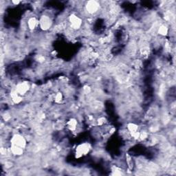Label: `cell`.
<instances>
[{
  "label": "cell",
  "instance_id": "cell-11",
  "mask_svg": "<svg viewBox=\"0 0 176 176\" xmlns=\"http://www.w3.org/2000/svg\"><path fill=\"white\" fill-rule=\"evenodd\" d=\"M23 149H24L17 147V146H11V153L12 155H15V156H21L23 154Z\"/></svg>",
  "mask_w": 176,
  "mask_h": 176
},
{
  "label": "cell",
  "instance_id": "cell-15",
  "mask_svg": "<svg viewBox=\"0 0 176 176\" xmlns=\"http://www.w3.org/2000/svg\"><path fill=\"white\" fill-rule=\"evenodd\" d=\"M11 3L14 6H18L19 4H21V2H20V1H12Z\"/></svg>",
  "mask_w": 176,
  "mask_h": 176
},
{
  "label": "cell",
  "instance_id": "cell-7",
  "mask_svg": "<svg viewBox=\"0 0 176 176\" xmlns=\"http://www.w3.org/2000/svg\"><path fill=\"white\" fill-rule=\"evenodd\" d=\"M37 26H39V19L35 17H30L27 22V27L30 30H35Z\"/></svg>",
  "mask_w": 176,
  "mask_h": 176
},
{
  "label": "cell",
  "instance_id": "cell-14",
  "mask_svg": "<svg viewBox=\"0 0 176 176\" xmlns=\"http://www.w3.org/2000/svg\"><path fill=\"white\" fill-rule=\"evenodd\" d=\"M106 122H107V120L105 117H100L99 119L97 120L98 125H100V126H103V125L106 123Z\"/></svg>",
  "mask_w": 176,
  "mask_h": 176
},
{
  "label": "cell",
  "instance_id": "cell-8",
  "mask_svg": "<svg viewBox=\"0 0 176 176\" xmlns=\"http://www.w3.org/2000/svg\"><path fill=\"white\" fill-rule=\"evenodd\" d=\"M10 96H11V99L12 102L15 104H19L23 100L22 96H21L20 94L17 92L15 90L12 91Z\"/></svg>",
  "mask_w": 176,
  "mask_h": 176
},
{
  "label": "cell",
  "instance_id": "cell-13",
  "mask_svg": "<svg viewBox=\"0 0 176 176\" xmlns=\"http://www.w3.org/2000/svg\"><path fill=\"white\" fill-rule=\"evenodd\" d=\"M63 94L61 92H56V94H55V96H54V99H55V103H61V101L63 100Z\"/></svg>",
  "mask_w": 176,
  "mask_h": 176
},
{
  "label": "cell",
  "instance_id": "cell-4",
  "mask_svg": "<svg viewBox=\"0 0 176 176\" xmlns=\"http://www.w3.org/2000/svg\"><path fill=\"white\" fill-rule=\"evenodd\" d=\"M90 144L87 143L78 145L76 149V158H79L87 155L90 152Z\"/></svg>",
  "mask_w": 176,
  "mask_h": 176
},
{
  "label": "cell",
  "instance_id": "cell-10",
  "mask_svg": "<svg viewBox=\"0 0 176 176\" xmlns=\"http://www.w3.org/2000/svg\"><path fill=\"white\" fill-rule=\"evenodd\" d=\"M138 129H139V127L138 125H136V123H128L127 125V130L129 132V134L131 136V134L136 133V132L139 131H138Z\"/></svg>",
  "mask_w": 176,
  "mask_h": 176
},
{
  "label": "cell",
  "instance_id": "cell-5",
  "mask_svg": "<svg viewBox=\"0 0 176 176\" xmlns=\"http://www.w3.org/2000/svg\"><path fill=\"white\" fill-rule=\"evenodd\" d=\"M100 4L96 1L87 2L86 4V11L88 14H96L100 10Z\"/></svg>",
  "mask_w": 176,
  "mask_h": 176
},
{
  "label": "cell",
  "instance_id": "cell-1",
  "mask_svg": "<svg viewBox=\"0 0 176 176\" xmlns=\"http://www.w3.org/2000/svg\"><path fill=\"white\" fill-rule=\"evenodd\" d=\"M11 144L12 146H17L24 149L26 147L27 142L24 136H23L21 134H16L13 135L11 138Z\"/></svg>",
  "mask_w": 176,
  "mask_h": 176
},
{
  "label": "cell",
  "instance_id": "cell-2",
  "mask_svg": "<svg viewBox=\"0 0 176 176\" xmlns=\"http://www.w3.org/2000/svg\"><path fill=\"white\" fill-rule=\"evenodd\" d=\"M39 26L42 30H48L52 26V20L48 15H43L39 19Z\"/></svg>",
  "mask_w": 176,
  "mask_h": 176
},
{
  "label": "cell",
  "instance_id": "cell-9",
  "mask_svg": "<svg viewBox=\"0 0 176 176\" xmlns=\"http://www.w3.org/2000/svg\"><path fill=\"white\" fill-rule=\"evenodd\" d=\"M67 127L68 128V130H70L71 131H74L76 130V129L78 127V121L76 118H70V119L67 121V123H66Z\"/></svg>",
  "mask_w": 176,
  "mask_h": 176
},
{
  "label": "cell",
  "instance_id": "cell-3",
  "mask_svg": "<svg viewBox=\"0 0 176 176\" xmlns=\"http://www.w3.org/2000/svg\"><path fill=\"white\" fill-rule=\"evenodd\" d=\"M68 19H69L70 28L73 30H79L83 25L82 19L75 14L70 15Z\"/></svg>",
  "mask_w": 176,
  "mask_h": 176
},
{
  "label": "cell",
  "instance_id": "cell-6",
  "mask_svg": "<svg viewBox=\"0 0 176 176\" xmlns=\"http://www.w3.org/2000/svg\"><path fill=\"white\" fill-rule=\"evenodd\" d=\"M30 89V85L27 81H23V82L18 83L16 85L15 90L21 96H25L26 94L29 92Z\"/></svg>",
  "mask_w": 176,
  "mask_h": 176
},
{
  "label": "cell",
  "instance_id": "cell-12",
  "mask_svg": "<svg viewBox=\"0 0 176 176\" xmlns=\"http://www.w3.org/2000/svg\"><path fill=\"white\" fill-rule=\"evenodd\" d=\"M168 32H169V28L168 27L166 26L165 25H161L158 28V33L162 37L167 36L168 35Z\"/></svg>",
  "mask_w": 176,
  "mask_h": 176
}]
</instances>
